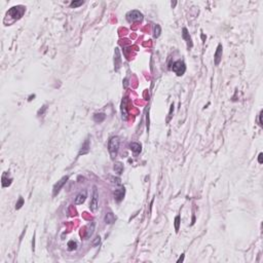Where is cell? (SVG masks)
<instances>
[{
	"label": "cell",
	"instance_id": "cell-14",
	"mask_svg": "<svg viewBox=\"0 0 263 263\" xmlns=\"http://www.w3.org/2000/svg\"><path fill=\"white\" fill-rule=\"evenodd\" d=\"M12 178H8V173L5 172V173L2 175V186L3 187H8L10 184H12Z\"/></svg>",
	"mask_w": 263,
	"mask_h": 263
},
{
	"label": "cell",
	"instance_id": "cell-11",
	"mask_svg": "<svg viewBox=\"0 0 263 263\" xmlns=\"http://www.w3.org/2000/svg\"><path fill=\"white\" fill-rule=\"evenodd\" d=\"M130 148L135 155H138L142 151V146L139 143H136V142H132L130 144Z\"/></svg>",
	"mask_w": 263,
	"mask_h": 263
},
{
	"label": "cell",
	"instance_id": "cell-4",
	"mask_svg": "<svg viewBox=\"0 0 263 263\" xmlns=\"http://www.w3.org/2000/svg\"><path fill=\"white\" fill-rule=\"evenodd\" d=\"M172 70H173V72H175L178 76H182V75L185 73V71H186V66H185V63L183 61H181V60H179V61H176L175 63L173 64Z\"/></svg>",
	"mask_w": 263,
	"mask_h": 263
},
{
	"label": "cell",
	"instance_id": "cell-29",
	"mask_svg": "<svg viewBox=\"0 0 263 263\" xmlns=\"http://www.w3.org/2000/svg\"><path fill=\"white\" fill-rule=\"evenodd\" d=\"M184 260V256H182V257H180L179 259H178V262H181V261H183Z\"/></svg>",
	"mask_w": 263,
	"mask_h": 263
},
{
	"label": "cell",
	"instance_id": "cell-8",
	"mask_svg": "<svg viewBox=\"0 0 263 263\" xmlns=\"http://www.w3.org/2000/svg\"><path fill=\"white\" fill-rule=\"evenodd\" d=\"M120 65H121V58H120L119 48L116 47L115 48V52H114V69L116 72L119 70Z\"/></svg>",
	"mask_w": 263,
	"mask_h": 263
},
{
	"label": "cell",
	"instance_id": "cell-2",
	"mask_svg": "<svg viewBox=\"0 0 263 263\" xmlns=\"http://www.w3.org/2000/svg\"><path fill=\"white\" fill-rule=\"evenodd\" d=\"M24 12H25V7L24 6H13L7 12L6 17L12 18L13 21H15V20H19L23 15Z\"/></svg>",
	"mask_w": 263,
	"mask_h": 263
},
{
	"label": "cell",
	"instance_id": "cell-17",
	"mask_svg": "<svg viewBox=\"0 0 263 263\" xmlns=\"http://www.w3.org/2000/svg\"><path fill=\"white\" fill-rule=\"evenodd\" d=\"M121 114H122V118L124 120H126L128 118V112H126V101H122L121 104Z\"/></svg>",
	"mask_w": 263,
	"mask_h": 263
},
{
	"label": "cell",
	"instance_id": "cell-7",
	"mask_svg": "<svg viewBox=\"0 0 263 263\" xmlns=\"http://www.w3.org/2000/svg\"><path fill=\"white\" fill-rule=\"evenodd\" d=\"M222 53H223V47H222V44H219L216 50L215 56H214V60H215V65L218 66L220 64L222 60Z\"/></svg>",
	"mask_w": 263,
	"mask_h": 263
},
{
	"label": "cell",
	"instance_id": "cell-16",
	"mask_svg": "<svg viewBox=\"0 0 263 263\" xmlns=\"http://www.w3.org/2000/svg\"><path fill=\"white\" fill-rule=\"evenodd\" d=\"M113 170L115 171V173L117 174H121L123 172V164H121L120 161H117L114 164V167H113Z\"/></svg>",
	"mask_w": 263,
	"mask_h": 263
},
{
	"label": "cell",
	"instance_id": "cell-23",
	"mask_svg": "<svg viewBox=\"0 0 263 263\" xmlns=\"http://www.w3.org/2000/svg\"><path fill=\"white\" fill-rule=\"evenodd\" d=\"M23 205H24V198L22 197H20L19 202H18L17 205H15V209H17V210H19V209L22 208V206H23Z\"/></svg>",
	"mask_w": 263,
	"mask_h": 263
},
{
	"label": "cell",
	"instance_id": "cell-20",
	"mask_svg": "<svg viewBox=\"0 0 263 263\" xmlns=\"http://www.w3.org/2000/svg\"><path fill=\"white\" fill-rule=\"evenodd\" d=\"M160 33H161V28H160L159 25H155L154 27V32H153V36H154V38H158L160 35Z\"/></svg>",
	"mask_w": 263,
	"mask_h": 263
},
{
	"label": "cell",
	"instance_id": "cell-27",
	"mask_svg": "<svg viewBox=\"0 0 263 263\" xmlns=\"http://www.w3.org/2000/svg\"><path fill=\"white\" fill-rule=\"evenodd\" d=\"M261 116H262V111H261V112H260V114H259V126H262V120H261Z\"/></svg>",
	"mask_w": 263,
	"mask_h": 263
},
{
	"label": "cell",
	"instance_id": "cell-3",
	"mask_svg": "<svg viewBox=\"0 0 263 263\" xmlns=\"http://www.w3.org/2000/svg\"><path fill=\"white\" fill-rule=\"evenodd\" d=\"M99 194H98V190L97 187L94 186V191H93V197L92 200L90 202V210L93 212L94 214H96L98 212V209H99Z\"/></svg>",
	"mask_w": 263,
	"mask_h": 263
},
{
	"label": "cell",
	"instance_id": "cell-24",
	"mask_svg": "<svg viewBox=\"0 0 263 263\" xmlns=\"http://www.w3.org/2000/svg\"><path fill=\"white\" fill-rule=\"evenodd\" d=\"M180 228V216H177L175 218V230L178 231Z\"/></svg>",
	"mask_w": 263,
	"mask_h": 263
},
{
	"label": "cell",
	"instance_id": "cell-6",
	"mask_svg": "<svg viewBox=\"0 0 263 263\" xmlns=\"http://www.w3.org/2000/svg\"><path fill=\"white\" fill-rule=\"evenodd\" d=\"M68 179H69V176H64L62 179H60L57 183L53 185V197H56V195L60 192V190H61L62 187L65 185L66 182L68 181Z\"/></svg>",
	"mask_w": 263,
	"mask_h": 263
},
{
	"label": "cell",
	"instance_id": "cell-19",
	"mask_svg": "<svg viewBox=\"0 0 263 263\" xmlns=\"http://www.w3.org/2000/svg\"><path fill=\"white\" fill-rule=\"evenodd\" d=\"M94 229H95V223L94 222H92V225H88V230H86V237H91L93 235L94 233Z\"/></svg>",
	"mask_w": 263,
	"mask_h": 263
},
{
	"label": "cell",
	"instance_id": "cell-12",
	"mask_svg": "<svg viewBox=\"0 0 263 263\" xmlns=\"http://www.w3.org/2000/svg\"><path fill=\"white\" fill-rule=\"evenodd\" d=\"M115 220H116V217H115L112 212L106 213L105 217H104V221H105L106 224H113L115 222Z\"/></svg>",
	"mask_w": 263,
	"mask_h": 263
},
{
	"label": "cell",
	"instance_id": "cell-1",
	"mask_svg": "<svg viewBox=\"0 0 263 263\" xmlns=\"http://www.w3.org/2000/svg\"><path fill=\"white\" fill-rule=\"evenodd\" d=\"M119 137L117 136H114V137H111L108 141V151L109 154L112 159H115V157L118 154V150H119Z\"/></svg>",
	"mask_w": 263,
	"mask_h": 263
},
{
	"label": "cell",
	"instance_id": "cell-13",
	"mask_svg": "<svg viewBox=\"0 0 263 263\" xmlns=\"http://www.w3.org/2000/svg\"><path fill=\"white\" fill-rule=\"evenodd\" d=\"M90 140L86 139L85 141H84V143H82L81 145V149H80L79 151V155H83V154H86V153H88V151H90Z\"/></svg>",
	"mask_w": 263,
	"mask_h": 263
},
{
	"label": "cell",
	"instance_id": "cell-18",
	"mask_svg": "<svg viewBox=\"0 0 263 263\" xmlns=\"http://www.w3.org/2000/svg\"><path fill=\"white\" fill-rule=\"evenodd\" d=\"M106 115L104 113H97V114L94 115V120L96 122H102L104 119H105Z\"/></svg>",
	"mask_w": 263,
	"mask_h": 263
},
{
	"label": "cell",
	"instance_id": "cell-10",
	"mask_svg": "<svg viewBox=\"0 0 263 263\" xmlns=\"http://www.w3.org/2000/svg\"><path fill=\"white\" fill-rule=\"evenodd\" d=\"M124 194H126V189L124 187H121V188L115 189L114 191V198L117 202H120L124 197Z\"/></svg>",
	"mask_w": 263,
	"mask_h": 263
},
{
	"label": "cell",
	"instance_id": "cell-25",
	"mask_svg": "<svg viewBox=\"0 0 263 263\" xmlns=\"http://www.w3.org/2000/svg\"><path fill=\"white\" fill-rule=\"evenodd\" d=\"M100 242H101V237H96V240L93 242V246H94V247L98 246V245L100 244Z\"/></svg>",
	"mask_w": 263,
	"mask_h": 263
},
{
	"label": "cell",
	"instance_id": "cell-9",
	"mask_svg": "<svg viewBox=\"0 0 263 263\" xmlns=\"http://www.w3.org/2000/svg\"><path fill=\"white\" fill-rule=\"evenodd\" d=\"M86 197H88V191L86 190L81 191V192H79L78 194L76 195L75 200H74V204L75 205H82L84 202H85Z\"/></svg>",
	"mask_w": 263,
	"mask_h": 263
},
{
	"label": "cell",
	"instance_id": "cell-21",
	"mask_svg": "<svg viewBox=\"0 0 263 263\" xmlns=\"http://www.w3.org/2000/svg\"><path fill=\"white\" fill-rule=\"evenodd\" d=\"M77 249V244L74 242V240H70L68 243V250L69 251H74Z\"/></svg>",
	"mask_w": 263,
	"mask_h": 263
},
{
	"label": "cell",
	"instance_id": "cell-22",
	"mask_svg": "<svg viewBox=\"0 0 263 263\" xmlns=\"http://www.w3.org/2000/svg\"><path fill=\"white\" fill-rule=\"evenodd\" d=\"M83 3H84V2L81 1V0H80V1H72V2H71V4H70V6L72 8H76V7H78V6L82 5Z\"/></svg>",
	"mask_w": 263,
	"mask_h": 263
},
{
	"label": "cell",
	"instance_id": "cell-26",
	"mask_svg": "<svg viewBox=\"0 0 263 263\" xmlns=\"http://www.w3.org/2000/svg\"><path fill=\"white\" fill-rule=\"evenodd\" d=\"M46 109H47V106H46V105H44V106H43V109H42V110H41V109H40V110H39L38 114H39V115H40V114H43V113H44V111H45Z\"/></svg>",
	"mask_w": 263,
	"mask_h": 263
},
{
	"label": "cell",
	"instance_id": "cell-15",
	"mask_svg": "<svg viewBox=\"0 0 263 263\" xmlns=\"http://www.w3.org/2000/svg\"><path fill=\"white\" fill-rule=\"evenodd\" d=\"M182 36H183V39L186 40V42L188 43V46H192V41H191V37L190 35H189L188 31H187L186 28H183L182 29Z\"/></svg>",
	"mask_w": 263,
	"mask_h": 263
},
{
	"label": "cell",
	"instance_id": "cell-5",
	"mask_svg": "<svg viewBox=\"0 0 263 263\" xmlns=\"http://www.w3.org/2000/svg\"><path fill=\"white\" fill-rule=\"evenodd\" d=\"M126 19H128L129 22H139L142 21L143 15L139 10H131V12L126 13Z\"/></svg>",
	"mask_w": 263,
	"mask_h": 263
},
{
	"label": "cell",
	"instance_id": "cell-28",
	"mask_svg": "<svg viewBox=\"0 0 263 263\" xmlns=\"http://www.w3.org/2000/svg\"><path fill=\"white\" fill-rule=\"evenodd\" d=\"M262 153H260L259 154V157H258V161H259V164H262Z\"/></svg>",
	"mask_w": 263,
	"mask_h": 263
}]
</instances>
